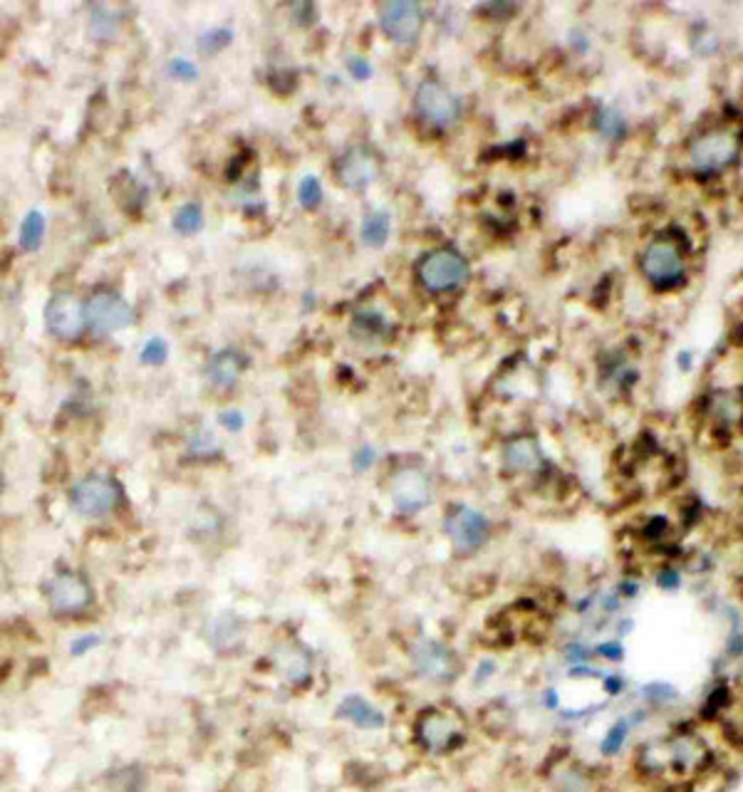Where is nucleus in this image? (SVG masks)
<instances>
[{
    "mask_svg": "<svg viewBox=\"0 0 743 792\" xmlns=\"http://www.w3.org/2000/svg\"><path fill=\"white\" fill-rule=\"evenodd\" d=\"M117 28H119V18L112 8H102V5H97V8L92 10V18H90L92 38L109 40L114 38Z\"/></svg>",
    "mask_w": 743,
    "mask_h": 792,
    "instance_id": "obj_30",
    "label": "nucleus"
},
{
    "mask_svg": "<svg viewBox=\"0 0 743 792\" xmlns=\"http://www.w3.org/2000/svg\"><path fill=\"white\" fill-rule=\"evenodd\" d=\"M218 424H221L223 429H228L236 434V431H241L243 424H246V416H243V411H238V409H228V411H221V414H218Z\"/></svg>",
    "mask_w": 743,
    "mask_h": 792,
    "instance_id": "obj_43",
    "label": "nucleus"
},
{
    "mask_svg": "<svg viewBox=\"0 0 743 792\" xmlns=\"http://www.w3.org/2000/svg\"><path fill=\"white\" fill-rule=\"evenodd\" d=\"M124 488L107 473H90L70 488V505L82 518H105L122 505Z\"/></svg>",
    "mask_w": 743,
    "mask_h": 792,
    "instance_id": "obj_3",
    "label": "nucleus"
},
{
    "mask_svg": "<svg viewBox=\"0 0 743 792\" xmlns=\"http://www.w3.org/2000/svg\"><path fill=\"white\" fill-rule=\"evenodd\" d=\"M45 599L57 614H77L92 602V587L80 572L62 570L45 585Z\"/></svg>",
    "mask_w": 743,
    "mask_h": 792,
    "instance_id": "obj_13",
    "label": "nucleus"
},
{
    "mask_svg": "<svg viewBox=\"0 0 743 792\" xmlns=\"http://www.w3.org/2000/svg\"><path fill=\"white\" fill-rule=\"evenodd\" d=\"M543 706L555 713L563 711V698H560V691L555 689V686H548V689L543 691Z\"/></svg>",
    "mask_w": 743,
    "mask_h": 792,
    "instance_id": "obj_48",
    "label": "nucleus"
},
{
    "mask_svg": "<svg viewBox=\"0 0 743 792\" xmlns=\"http://www.w3.org/2000/svg\"><path fill=\"white\" fill-rule=\"evenodd\" d=\"M639 270L644 278L659 290L677 288L687 275V258L677 241L667 236H659L644 246L639 255Z\"/></svg>",
    "mask_w": 743,
    "mask_h": 792,
    "instance_id": "obj_2",
    "label": "nucleus"
},
{
    "mask_svg": "<svg viewBox=\"0 0 743 792\" xmlns=\"http://www.w3.org/2000/svg\"><path fill=\"white\" fill-rule=\"evenodd\" d=\"M246 367H248L246 354H243L241 349L228 347L213 354L209 367H206V374H209L213 387L228 389L238 382V377H241Z\"/></svg>",
    "mask_w": 743,
    "mask_h": 792,
    "instance_id": "obj_22",
    "label": "nucleus"
},
{
    "mask_svg": "<svg viewBox=\"0 0 743 792\" xmlns=\"http://www.w3.org/2000/svg\"><path fill=\"white\" fill-rule=\"evenodd\" d=\"M171 226H174V231L179 236H196L204 228V208H201V203L189 201L176 208L174 218H171Z\"/></svg>",
    "mask_w": 743,
    "mask_h": 792,
    "instance_id": "obj_26",
    "label": "nucleus"
},
{
    "mask_svg": "<svg viewBox=\"0 0 743 792\" xmlns=\"http://www.w3.org/2000/svg\"><path fill=\"white\" fill-rule=\"evenodd\" d=\"M379 174H382V161H379L377 151L362 147V144L347 149L335 164L337 181L352 191L367 189L372 181H377Z\"/></svg>",
    "mask_w": 743,
    "mask_h": 792,
    "instance_id": "obj_16",
    "label": "nucleus"
},
{
    "mask_svg": "<svg viewBox=\"0 0 743 792\" xmlns=\"http://www.w3.org/2000/svg\"><path fill=\"white\" fill-rule=\"evenodd\" d=\"M444 533L449 535L456 555H476L491 538V520L471 505H454L444 518Z\"/></svg>",
    "mask_w": 743,
    "mask_h": 792,
    "instance_id": "obj_6",
    "label": "nucleus"
},
{
    "mask_svg": "<svg viewBox=\"0 0 743 792\" xmlns=\"http://www.w3.org/2000/svg\"><path fill=\"white\" fill-rule=\"evenodd\" d=\"M414 733H417L419 745L434 755H446L466 743L461 718L456 713L444 711V708H429V711H424L419 716Z\"/></svg>",
    "mask_w": 743,
    "mask_h": 792,
    "instance_id": "obj_7",
    "label": "nucleus"
},
{
    "mask_svg": "<svg viewBox=\"0 0 743 792\" xmlns=\"http://www.w3.org/2000/svg\"><path fill=\"white\" fill-rule=\"evenodd\" d=\"M739 426H741V431H743V411H741V419H739Z\"/></svg>",
    "mask_w": 743,
    "mask_h": 792,
    "instance_id": "obj_50",
    "label": "nucleus"
},
{
    "mask_svg": "<svg viewBox=\"0 0 743 792\" xmlns=\"http://www.w3.org/2000/svg\"><path fill=\"white\" fill-rule=\"evenodd\" d=\"M545 783L550 792H602L605 788V780L595 765L568 753L548 765Z\"/></svg>",
    "mask_w": 743,
    "mask_h": 792,
    "instance_id": "obj_8",
    "label": "nucleus"
},
{
    "mask_svg": "<svg viewBox=\"0 0 743 792\" xmlns=\"http://www.w3.org/2000/svg\"><path fill=\"white\" fill-rule=\"evenodd\" d=\"M630 679H627V674H622L620 669H607L605 676H602L600 681V691L605 693V701H620V698H625L627 693H630Z\"/></svg>",
    "mask_w": 743,
    "mask_h": 792,
    "instance_id": "obj_32",
    "label": "nucleus"
},
{
    "mask_svg": "<svg viewBox=\"0 0 743 792\" xmlns=\"http://www.w3.org/2000/svg\"><path fill=\"white\" fill-rule=\"evenodd\" d=\"M337 718L362 728V731H379L387 723L384 713L374 703L367 701V698L357 696V693H350V696L342 698L340 706H337Z\"/></svg>",
    "mask_w": 743,
    "mask_h": 792,
    "instance_id": "obj_21",
    "label": "nucleus"
},
{
    "mask_svg": "<svg viewBox=\"0 0 743 792\" xmlns=\"http://www.w3.org/2000/svg\"><path fill=\"white\" fill-rule=\"evenodd\" d=\"M635 632H637V622L635 617H630V614H620V617L610 624V637L622 639V642H627Z\"/></svg>",
    "mask_w": 743,
    "mask_h": 792,
    "instance_id": "obj_42",
    "label": "nucleus"
},
{
    "mask_svg": "<svg viewBox=\"0 0 743 792\" xmlns=\"http://www.w3.org/2000/svg\"><path fill=\"white\" fill-rule=\"evenodd\" d=\"M469 260L456 248H434L422 255L417 265L419 283L429 293H451L469 280Z\"/></svg>",
    "mask_w": 743,
    "mask_h": 792,
    "instance_id": "obj_4",
    "label": "nucleus"
},
{
    "mask_svg": "<svg viewBox=\"0 0 743 792\" xmlns=\"http://www.w3.org/2000/svg\"><path fill=\"white\" fill-rule=\"evenodd\" d=\"M87 327L97 335H114L134 322V307L114 290H97L85 302Z\"/></svg>",
    "mask_w": 743,
    "mask_h": 792,
    "instance_id": "obj_10",
    "label": "nucleus"
},
{
    "mask_svg": "<svg viewBox=\"0 0 743 792\" xmlns=\"http://www.w3.org/2000/svg\"><path fill=\"white\" fill-rule=\"evenodd\" d=\"M605 666L597 664V661H592V664H578V666H568V671H565V676H568L570 681H578V684H592V681H597L600 684L602 676H605Z\"/></svg>",
    "mask_w": 743,
    "mask_h": 792,
    "instance_id": "obj_37",
    "label": "nucleus"
},
{
    "mask_svg": "<svg viewBox=\"0 0 743 792\" xmlns=\"http://www.w3.org/2000/svg\"><path fill=\"white\" fill-rule=\"evenodd\" d=\"M97 644H100V637H95V634H87V637L75 639V642L70 644V654L72 656H82V654H87L90 649H95Z\"/></svg>",
    "mask_w": 743,
    "mask_h": 792,
    "instance_id": "obj_47",
    "label": "nucleus"
},
{
    "mask_svg": "<svg viewBox=\"0 0 743 792\" xmlns=\"http://www.w3.org/2000/svg\"><path fill=\"white\" fill-rule=\"evenodd\" d=\"M612 587H615V592L620 594V599L625 604L637 602L639 594H642V582H639L637 577H620Z\"/></svg>",
    "mask_w": 743,
    "mask_h": 792,
    "instance_id": "obj_41",
    "label": "nucleus"
},
{
    "mask_svg": "<svg viewBox=\"0 0 743 792\" xmlns=\"http://www.w3.org/2000/svg\"><path fill=\"white\" fill-rule=\"evenodd\" d=\"M503 468L516 476H538L545 468V451L540 441L531 434L513 436L503 444Z\"/></svg>",
    "mask_w": 743,
    "mask_h": 792,
    "instance_id": "obj_18",
    "label": "nucleus"
},
{
    "mask_svg": "<svg viewBox=\"0 0 743 792\" xmlns=\"http://www.w3.org/2000/svg\"><path fill=\"white\" fill-rule=\"evenodd\" d=\"M189 453L199 458H209L213 453H218V444L216 439H213V434H209V431H199L196 436H191Z\"/></svg>",
    "mask_w": 743,
    "mask_h": 792,
    "instance_id": "obj_40",
    "label": "nucleus"
},
{
    "mask_svg": "<svg viewBox=\"0 0 743 792\" xmlns=\"http://www.w3.org/2000/svg\"><path fill=\"white\" fill-rule=\"evenodd\" d=\"M233 40V33L231 28H209L204 35L199 38V50L201 52H221L223 48H228Z\"/></svg>",
    "mask_w": 743,
    "mask_h": 792,
    "instance_id": "obj_36",
    "label": "nucleus"
},
{
    "mask_svg": "<svg viewBox=\"0 0 743 792\" xmlns=\"http://www.w3.org/2000/svg\"><path fill=\"white\" fill-rule=\"evenodd\" d=\"M595 659L605 669H617L627 661V644L615 637H602L595 642Z\"/></svg>",
    "mask_w": 743,
    "mask_h": 792,
    "instance_id": "obj_29",
    "label": "nucleus"
},
{
    "mask_svg": "<svg viewBox=\"0 0 743 792\" xmlns=\"http://www.w3.org/2000/svg\"><path fill=\"white\" fill-rule=\"evenodd\" d=\"M647 792H699L694 783H684V780H664L659 785H649Z\"/></svg>",
    "mask_w": 743,
    "mask_h": 792,
    "instance_id": "obj_45",
    "label": "nucleus"
},
{
    "mask_svg": "<svg viewBox=\"0 0 743 792\" xmlns=\"http://www.w3.org/2000/svg\"><path fill=\"white\" fill-rule=\"evenodd\" d=\"M726 634L721 644V661L724 664H741L743 661V614L739 607H726Z\"/></svg>",
    "mask_w": 743,
    "mask_h": 792,
    "instance_id": "obj_23",
    "label": "nucleus"
},
{
    "mask_svg": "<svg viewBox=\"0 0 743 792\" xmlns=\"http://www.w3.org/2000/svg\"><path fill=\"white\" fill-rule=\"evenodd\" d=\"M389 498L402 515H414L431 503V481L419 466H404L389 478Z\"/></svg>",
    "mask_w": 743,
    "mask_h": 792,
    "instance_id": "obj_11",
    "label": "nucleus"
},
{
    "mask_svg": "<svg viewBox=\"0 0 743 792\" xmlns=\"http://www.w3.org/2000/svg\"><path fill=\"white\" fill-rule=\"evenodd\" d=\"M322 198H325V191H322V184L318 176H303L298 184V201L300 206L305 208V211H315V208H320Z\"/></svg>",
    "mask_w": 743,
    "mask_h": 792,
    "instance_id": "obj_34",
    "label": "nucleus"
},
{
    "mask_svg": "<svg viewBox=\"0 0 743 792\" xmlns=\"http://www.w3.org/2000/svg\"><path fill=\"white\" fill-rule=\"evenodd\" d=\"M374 456H377V453H374L372 446H362L360 451L355 453V458H352V466H355V471L357 473L367 471V468H370L374 463Z\"/></svg>",
    "mask_w": 743,
    "mask_h": 792,
    "instance_id": "obj_46",
    "label": "nucleus"
},
{
    "mask_svg": "<svg viewBox=\"0 0 743 792\" xmlns=\"http://www.w3.org/2000/svg\"><path fill=\"white\" fill-rule=\"evenodd\" d=\"M496 671H498L496 661H491V659L481 661V664H478V669H476V674H474V681H476V684H483V681L491 679V676L496 674Z\"/></svg>",
    "mask_w": 743,
    "mask_h": 792,
    "instance_id": "obj_49",
    "label": "nucleus"
},
{
    "mask_svg": "<svg viewBox=\"0 0 743 792\" xmlns=\"http://www.w3.org/2000/svg\"><path fill=\"white\" fill-rule=\"evenodd\" d=\"M664 743H667L672 780L699 783L701 778H706V775L719 768L714 745L709 743L706 733L701 731L699 721L672 723L664 731Z\"/></svg>",
    "mask_w": 743,
    "mask_h": 792,
    "instance_id": "obj_1",
    "label": "nucleus"
},
{
    "mask_svg": "<svg viewBox=\"0 0 743 792\" xmlns=\"http://www.w3.org/2000/svg\"><path fill=\"white\" fill-rule=\"evenodd\" d=\"M632 773L639 783L659 785L664 780H672V770H669V753L667 743H664V733L659 736H649L644 741H639L632 748Z\"/></svg>",
    "mask_w": 743,
    "mask_h": 792,
    "instance_id": "obj_15",
    "label": "nucleus"
},
{
    "mask_svg": "<svg viewBox=\"0 0 743 792\" xmlns=\"http://www.w3.org/2000/svg\"><path fill=\"white\" fill-rule=\"evenodd\" d=\"M166 72H169V77H174V80H181V82H194L199 80V65L191 60H186V57H171L169 65H166Z\"/></svg>",
    "mask_w": 743,
    "mask_h": 792,
    "instance_id": "obj_38",
    "label": "nucleus"
},
{
    "mask_svg": "<svg viewBox=\"0 0 743 792\" xmlns=\"http://www.w3.org/2000/svg\"><path fill=\"white\" fill-rule=\"evenodd\" d=\"M382 33L397 45H412L424 25V8L414 0H392L379 8Z\"/></svg>",
    "mask_w": 743,
    "mask_h": 792,
    "instance_id": "obj_12",
    "label": "nucleus"
},
{
    "mask_svg": "<svg viewBox=\"0 0 743 792\" xmlns=\"http://www.w3.org/2000/svg\"><path fill=\"white\" fill-rule=\"evenodd\" d=\"M563 661L565 666H578V664H592L595 659V644L587 639H570L563 646Z\"/></svg>",
    "mask_w": 743,
    "mask_h": 792,
    "instance_id": "obj_33",
    "label": "nucleus"
},
{
    "mask_svg": "<svg viewBox=\"0 0 743 792\" xmlns=\"http://www.w3.org/2000/svg\"><path fill=\"white\" fill-rule=\"evenodd\" d=\"M280 666H283L285 676H288L293 684H300V681L308 679V659L300 651H288V654L280 659Z\"/></svg>",
    "mask_w": 743,
    "mask_h": 792,
    "instance_id": "obj_35",
    "label": "nucleus"
},
{
    "mask_svg": "<svg viewBox=\"0 0 743 792\" xmlns=\"http://www.w3.org/2000/svg\"><path fill=\"white\" fill-rule=\"evenodd\" d=\"M412 664L419 676L434 681V684H451L459 676L461 666L449 646L426 639L412 649Z\"/></svg>",
    "mask_w": 743,
    "mask_h": 792,
    "instance_id": "obj_17",
    "label": "nucleus"
},
{
    "mask_svg": "<svg viewBox=\"0 0 743 792\" xmlns=\"http://www.w3.org/2000/svg\"><path fill=\"white\" fill-rule=\"evenodd\" d=\"M652 585L664 594H679L684 587H687V575H684L682 567L674 565V562H664V565H659L657 570H654Z\"/></svg>",
    "mask_w": 743,
    "mask_h": 792,
    "instance_id": "obj_28",
    "label": "nucleus"
},
{
    "mask_svg": "<svg viewBox=\"0 0 743 792\" xmlns=\"http://www.w3.org/2000/svg\"><path fill=\"white\" fill-rule=\"evenodd\" d=\"M45 228H48V221H45V213L43 211L33 208V211L25 213L23 223H20V231H18L20 248L28 250V253L38 250L40 246H43Z\"/></svg>",
    "mask_w": 743,
    "mask_h": 792,
    "instance_id": "obj_25",
    "label": "nucleus"
},
{
    "mask_svg": "<svg viewBox=\"0 0 743 792\" xmlns=\"http://www.w3.org/2000/svg\"><path fill=\"white\" fill-rule=\"evenodd\" d=\"M45 327L57 340H77L87 327L85 305L72 293H55L45 305Z\"/></svg>",
    "mask_w": 743,
    "mask_h": 792,
    "instance_id": "obj_14",
    "label": "nucleus"
},
{
    "mask_svg": "<svg viewBox=\"0 0 743 792\" xmlns=\"http://www.w3.org/2000/svg\"><path fill=\"white\" fill-rule=\"evenodd\" d=\"M414 109L422 117V122L436 129H446L459 122L461 99L441 82L424 80L414 92Z\"/></svg>",
    "mask_w": 743,
    "mask_h": 792,
    "instance_id": "obj_9",
    "label": "nucleus"
},
{
    "mask_svg": "<svg viewBox=\"0 0 743 792\" xmlns=\"http://www.w3.org/2000/svg\"><path fill=\"white\" fill-rule=\"evenodd\" d=\"M389 231H392V218L387 211H372L362 218L360 236L367 248H382L387 243Z\"/></svg>",
    "mask_w": 743,
    "mask_h": 792,
    "instance_id": "obj_24",
    "label": "nucleus"
},
{
    "mask_svg": "<svg viewBox=\"0 0 743 792\" xmlns=\"http://www.w3.org/2000/svg\"><path fill=\"white\" fill-rule=\"evenodd\" d=\"M595 127L597 132H600V137L610 139V142H617V139L625 137L627 119L617 107H600V112H597L595 117Z\"/></svg>",
    "mask_w": 743,
    "mask_h": 792,
    "instance_id": "obj_27",
    "label": "nucleus"
},
{
    "mask_svg": "<svg viewBox=\"0 0 743 792\" xmlns=\"http://www.w3.org/2000/svg\"><path fill=\"white\" fill-rule=\"evenodd\" d=\"M352 330H355V335H362V337H384V332H387V320H384L379 312L374 310H362L355 315V322H352Z\"/></svg>",
    "mask_w": 743,
    "mask_h": 792,
    "instance_id": "obj_31",
    "label": "nucleus"
},
{
    "mask_svg": "<svg viewBox=\"0 0 743 792\" xmlns=\"http://www.w3.org/2000/svg\"><path fill=\"white\" fill-rule=\"evenodd\" d=\"M632 698H635L632 703H639V706L647 708L654 718L667 716V713L677 711V708L684 703L682 689L669 679L642 681V684L632 691Z\"/></svg>",
    "mask_w": 743,
    "mask_h": 792,
    "instance_id": "obj_19",
    "label": "nucleus"
},
{
    "mask_svg": "<svg viewBox=\"0 0 743 792\" xmlns=\"http://www.w3.org/2000/svg\"><path fill=\"white\" fill-rule=\"evenodd\" d=\"M347 67H350V75L355 77V80L365 82L372 77V65L367 57H352V60L347 62Z\"/></svg>",
    "mask_w": 743,
    "mask_h": 792,
    "instance_id": "obj_44",
    "label": "nucleus"
},
{
    "mask_svg": "<svg viewBox=\"0 0 743 792\" xmlns=\"http://www.w3.org/2000/svg\"><path fill=\"white\" fill-rule=\"evenodd\" d=\"M635 733L637 726L632 723L630 713L627 711L617 713V716L607 723L605 731H602L600 741H597V755H600L602 763H615V760H620L622 755L630 750Z\"/></svg>",
    "mask_w": 743,
    "mask_h": 792,
    "instance_id": "obj_20",
    "label": "nucleus"
},
{
    "mask_svg": "<svg viewBox=\"0 0 743 792\" xmlns=\"http://www.w3.org/2000/svg\"><path fill=\"white\" fill-rule=\"evenodd\" d=\"M741 142L731 129H709L689 147V164L696 174H721L739 159Z\"/></svg>",
    "mask_w": 743,
    "mask_h": 792,
    "instance_id": "obj_5",
    "label": "nucleus"
},
{
    "mask_svg": "<svg viewBox=\"0 0 743 792\" xmlns=\"http://www.w3.org/2000/svg\"><path fill=\"white\" fill-rule=\"evenodd\" d=\"M139 357H142L144 364L159 367V364H164L166 357H169V345H166L161 337H152V340L142 347V354H139Z\"/></svg>",
    "mask_w": 743,
    "mask_h": 792,
    "instance_id": "obj_39",
    "label": "nucleus"
}]
</instances>
